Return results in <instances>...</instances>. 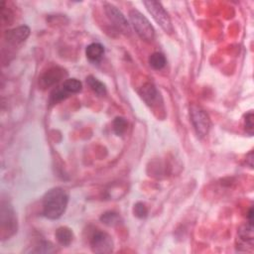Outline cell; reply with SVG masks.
I'll return each mask as SVG.
<instances>
[{
	"mask_svg": "<svg viewBox=\"0 0 254 254\" xmlns=\"http://www.w3.org/2000/svg\"><path fill=\"white\" fill-rule=\"evenodd\" d=\"M69 196L62 188H54L43 198V214L49 219H58L66 212Z\"/></svg>",
	"mask_w": 254,
	"mask_h": 254,
	"instance_id": "1",
	"label": "cell"
},
{
	"mask_svg": "<svg viewBox=\"0 0 254 254\" xmlns=\"http://www.w3.org/2000/svg\"><path fill=\"white\" fill-rule=\"evenodd\" d=\"M131 24L137 35L144 41H153L155 38V30L149 20L138 10L132 9L129 12Z\"/></svg>",
	"mask_w": 254,
	"mask_h": 254,
	"instance_id": "2",
	"label": "cell"
},
{
	"mask_svg": "<svg viewBox=\"0 0 254 254\" xmlns=\"http://www.w3.org/2000/svg\"><path fill=\"white\" fill-rule=\"evenodd\" d=\"M0 213H1L0 214L1 238L6 239L11 237L17 232V217L13 209L5 203H2Z\"/></svg>",
	"mask_w": 254,
	"mask_h": 254,
	"instance_id": "3",
	"label": "cell"
},
{
	"mask_svg": "<svg viewBox=\"0 0 254 254\" xmlns=\"http://www.w3.org/2000/svg\"><path fill=\"white\" fill-rule=\"evenodd\" d=\"M144 5L158 25H160L166 33H172L173 25L171 19L162 4L158 1H145Z\"/></svg>",
	"mask_w": 254,
	"mask_h": 254,
	"instance_id": "4",
	"label": "cell"
},
{
	"mask_svg": "<svg viewBox=\"0 0 254 254\" xmlns=\"http://www.w3.org/2000/svg\"><path fill=\"white\" fill-rule=\"evenodd\" d=\"M190 116L198 136L205 137L211 128V120L208 113L200 106H192L190 108Z\"/></svg>",
	"mask_w": 254,
	"mask_h": 254,
	"instance_id": "5",
	"label": "cell"
},
{
	"mask_svg": "<svg viewBox=\"0 0 254 254\" xmlns=\"http://www.w3.org/2000/svg\"><path fill=\"white\" fill-rule=\"evenodd\" d=\"M89 243L94 253H110L113 249L112 237L102 231H95L93 233Z\"/></svg>",
	"mask_w": 254,
	"mask_h": 254,
	"instance_id": "6",
	"label": "cell"
},
{
	"mask_svg": "<svg viewBox=\"0 0 254 254\" xmlns=\"http://www.w3.org/2000/svg\"><path fill=\"white\" fill-rule=\"evenodd\" d=\"M105 11L108 17V19L113 23L118 31L123 34H129L131 30L128 21L126 20L125 16L122 12L110 3H105Z\"/></svg>",
	"mask_w": 254,
	"mask_h": 254,
	"instance_id": "7",
	"label": "cell"
},
{
	"mask_svg": "<svg viewBox=\"0 0 254 254\" xmlns=\"http://www.w3.org/2000/svg\"><path fill=\"white\" fill-rule=\"evenodd\" d=\"M66 76H67V73L64 69H62L60 67L51 68L40 77L39 85L42 88H47V87L53 86L56 84H58L61 80L65 78Z\"/></svg>",
	"mask_w": 254,
	"mask_h": 254,
	"instance_id": "8",
	"label": "cell"
},
{
	"mask_svg": "<svg viewBox=\"0 0 254 254\" xmlns=\"http://www.w3.org/2000/svg\"><path fill=\"white\" fill-rule=\"evenodd\" d=\"M30 35V29L28 26H19L5 33L6 41L11 45H19L23 43Z\"/></svg>",
	"mask_w": 254,
	"mask_h": 254,
	"instance_id": "9",
	"label": "cell"
},
{
	"mask_svg": "<svg viewBox=\"0 0 254 254\" xmlns=\"http://www.w3.org/2000/svg\"><path fill=\"white\" fill-rule=\"evenodd\" d=\"M139 94L148 106L155 105L159 99V92L156 86L151 83H146L143 85L139 90Z\"/></svg>",
	"mask_w": 254,
	"mask_h": 254,
	"instance_id": "10",
	"label": "cell"
},
{
	"mask_svg": "<svg viewBox=\"0 0 254 254\" xmlns=\"http://www.w3.org/2000/svg\"><path fill=\"white\" fill-rule=\"evenodd\" d=\"M85 55L91 63H99L104 58L105 47L100 43H92L86 47Z\"/></svg>",
	"mask_w": 254,
	"mask_h": 254,
	"instance_id": "11",
	"label": "cell"
},
{
	"mask_svg": "<svg viewBox=\"0 0 254 254\" xmlns=\"http://www.w3.org/2000/svg\"><path fill=\"white\" fill-rule=\"evenodd\" d=\"M56 238L58 242L63 246H69L74 238V234L71 229L67 227L59 228L56 232Z\"/></svg>",
	"mask_w": 254,
	"mask_h": 254,
	"instance_id": "12",
	"label": "cell"
},
{
	"mask_svg": "<svg viewBox=\"0 0 254 254\" xmlns=\"http://www.w3.org/2000/svg\"><path fill=\"white\" fill-rule=\"evenodd\" d=\"M86 84L89 86V88L95 93L98 94L99 97H104L106 94V87L104 83H102L100 80L97 78H94L92 76H89L86 78Z\"/></svg>",
	"mask_w": 254,
	"mask_h": 254,
	"instance_id": "13",
	"label": "cell"
},
{
	"mask_svg": "<svg viewBox=\"0 0 254 254\" xmlns=\"http://www.w3.org/2000/svg\"><path fill=\"white\" fill-rule=\"evenodd\" d=\"M149 65L154 70H162L166 66V58L162 53H154L149 58Z\"/></svg>",
	"mask_w": 254,
	"mask_h": 254,
	"instance_id": "14",
	"label": "cell"
},
{
	"mask_svg": "<svg viewBox=\"0 0 254 254\" xmlns=\"http://www.w3.org/2000/svg\"><path fill=\"white\" fill-rule=\"evenodd\" d=\"M64 89H65L68 93H79L82 88H83V85L82 83L77 80V79H68L65 82H64L63 85Z\"/></svg>",
	"mask_w": 254,
	"mask_h": 254,
	"instance_id": "15",
	"label": "cell"
},
{
	"mask_svg": "<svg viewBox=\"0 0 254 254\" xmlns=\"http://www.w3.org/2000/svg\"><path fill=\"white\" fill-rule=\"evenodd\" d=\"M101 220L105 225L108 227H114L120 224L121 218L120 215L117 212H106L101 216Z\"/></svg>",
	"mask_w": 254,
	"mask_h": 254,
	"instance_id": "16",
	"label": "cell"
},
{
	"mask_svg": "<svg viewBox=\"0 0 254 254\" xmlns=\"http://www.w3.org/2000/svg\"><path fill=\"white\" fill-rule=\"evenodd\" d=\"M70 95V93H68L64 87H56L52 92H51V97H50V103L55 105L58 104L64 100H66Z\"/></svg>",
	"mask_w": 254,
	"mask_h": 254,
	"instance_id": "17",
	"label": "cell"
},
{
	"mask_svg": "<svg viewBox=\"0 0 254 254\" xmlns=\"http://www.w3.org/2000/svg\"><path fill=\"white\" fill-rule=\"evenodd\" d=\"M112 125L115 134L121 136L126 132L127 127H128V122H127V120L124 117H116Z\"/></svg>",
	"mask_w": 254,
	"mask_h": 254,
	"instance_id": "18",
	"label": "cell"
},
{
	"mask_svg": "<svg viewBox=\"0 0 254 254\" xmlns=\"http://www.w3.org/2000/svg\"><path fill=\"white\" fill-rule=\"evenodd\" d=\"M133 213L138 218H145L148 214V210L143 203H137L134 205Z\"/></svg>",
	"mask_w": 254,
	"mask_h": 254,
	"instance_id": "19",
	"label": "cell"
},
{
	"mask_svg": "<svg viewBox=\"0 0 254 254\" xmlns=\"http://www.w3.org/2000/svg\"><path fill=\"white\" fill-rule=\"evenodd\" d=\"M244 127L245 130L249 135H253V129H254V124H253V112L249 111L246 113L244 117Z\"/></svg>",
	"mask_w": 254,
	"mask_h": 254,
	"instance_id": "20",
	"label": "cell"
},
{
	"mask_svg": "<svg viewBox=\"0 0 254 254\" xmlns=\"http://www.w3.org/2000/svg\"><path fill=\"white\" fill-rule=\"evenodd\" d=\"M37 248L35 250H33V252H40V253H51L55 251L54 245L51 242H47V241H43L41 242L38 246H36Z\"/></svg>",
	"mask_w": 254,
	"mask_h": 254,
	"instance_id": "21",
	"label": "cell"
}]
</instances>
